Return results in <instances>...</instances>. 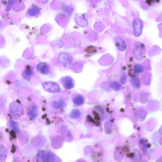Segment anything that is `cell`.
<instances>
[{"mask_svg": "<svg viewBox=\"0 0 162 162\" xmlns=\"http://www.w3.org/2000/svg\"><path fill=\"white\" fill-rule=\"evenodd\" d=\"M10 122H11L13 129L15 130L16 132H18L19 131V129L18 124H17V123L12 120H11L10 121Z\"/></svg>", "mask_w": 162, "mask_h": 162, "instance_id": "14", "label": "cell"}, {"mask_svg": "<svg viewBox=\"0 0 162 162\" xmlns=\"http://www.w3.org/2000/svg\"><path fill=\"white\" fill-rule=\"evenodd\" d=\"M42 86L45 90L50 93H57L61 90L59 85L54 82H44L42 83Z\"/></svg>", "mask_w": 162, "mask_h": 162, "instance_id": "3", "label": "cell"}, {"mask_svg": "<svg viewBox=\"0 0 162 162\" xmlns=\"http://www.w3.org/2000/svg\"><path fill=\"white\" fill-rule=\"evenodd\" d=\"M126 75L125 73H123L122 76H121V82L122 84H124L126 82Z\"/></svg>", "mask_w": 162, "mask_h": 162, "instance_id": "16", "label": "cell"}, {"mask_svg": "<svg viewBox=\"0 0 162 162\" xmlns=\"http://www.w3.org/2000/svg\"><path fill=\"white\" fill-rule=\"evenodd\" d=\"M37 113L38 110L36 106L33 105L30 107L28 112L29 116L32 118H35L37 116Z\"/></svg>", "mask_w": 162, "mask_h": 162, "instance_id": "8", "label": "cell"}, {"mask_svg": "<svg viewBox=\"0 0 162 162\" xmlns=\"http://www.w3.org/2000/svg\"><path fill=\"white\" fill-rule=\"evenodd\" d=\"M60 81L64 88L67 90L73 89L75 86L74 80L69 76L63 77L60 79Z\"/></svg>", "mask_w": 162, "mask_h": 162, "instance_id": "4", "label": "cell"}, {"mask_svg": "<svg viewBox=\"0 0 162 162\" xmlns=\"http://www.w3.org/2000/svg\"><path fill=\"white\" fill-rule=\"evenodd\" d=\"M37 70L40 73L43 75H47L50 72L51 69L49 65L45 62L39 63L37 66Z\"/></svg>", "mask_w": 162, "mask_h": 162, "instance_id": "5", "label": "cell"}, {"mask_svg": "<svg viewBox=\"0 0 162 162\" xmlns=\"http://www.w3.org/2000/svg\"><path fill=\"white\" fill-rule=\"evenodd\" d=\"M115 45L119 50L121 51L125 50L126 49V45L124 40L120 37H116L115 39Z\"/></svg>", "mask_w": 162, "mask_h": 162, "instance_id": "7", "label": "cell"}, {"mask_svg": "<svg viewBox=\"0 0 162 162\" xmlns=\"http://www.w3.org/2000/svg\"><path fill=\"white\" fill-rule=\"evenodd\" d=\"M133 27L135 36L137 37H139L142 32V24L141 22L137 19L136 21L134 22Z\"/></svg>", "mask_w": 162, "mask_h": 162, "instance_id": "6", "label": "cell"}, {"mask_svg": "<svg viewBox=\"0 0 162 162\" xmlns=\"http://www.w3.org/2000/svg\"><path fill=\"white\" fill-rule=\"evenodd\" d=\"M81 115V113L77 109L73 110L71 113L70 116L72 118H79Z\"/></svg>", "mask_w": 162, "mask_h": 162, "instance_id": "12", "label": "cell"}, {"mask_svg": "<svg viewBox=\"0 0 162 162\" xmlns=\"http://www.w3.org/2000/svg\"><path fill=\"white\" fill-rule=\"evenodd\" d=\"M144 69L143 66L140 64H137L135 65L134 71L135 73H141L143 72Z\"/></svg>", "mask_w": 162, "mask_h": 162, "instance_id": "11", "label": "cell"}, {"mask_svg": "<svg viewBox=\"0 0 162 162\" xmlns=\"http://www.w3.org/2000/svg\"><path fill=\"white\" fill-rule=\"evenodd\" d=\"M65 105V103L63 101L60 100L55 101L53 104V106L55 109H59L63 107Z\"/></svg>", "mask_w": 162, "mask_h": 162, "instance_id": "10", "label": "cell"}, {"mask_svg": "<svg viewBox=\"0 0 162 162\" xmlns=\"http://www.w3.org/2000/svg\"><path fill=\"white\" fill-rule=\"evenodd\" d=\"M9 112L12 117L16 119L19 118L24 112L23 107L21 104L14 102L10 105Z\"/></svg>", "mask_w": 162, "mask_h": 162, "instance_id": "1", "label": "cell"}, {"mask_svg": "<svg viewBox=\"0 0 162 162\" xmlns=\"http://www.w3.org/2000/svg\"><path fill=\"white\" fill-rule=\"evenodd\" d=\"M133 54L137 60H142L145 55V46L144 44L141 42H137L134 46Z\"/></svg>", "mask_w": 162, "mask_h": 162, "instance_id": "2", "label": "cell"}, {"mask_svg": "<svg viewBox=\"0 0 162 162\" xmlns=\"http://www.w3.org/2000/svg\"><path fill=\"white\" fill-rule=\"evenodd\" d=\"M110 86L114 89L117 90L121 88V86L119 83L117 82H114L110 83Z\"/></svg>", "mask_w": 162, "mask_h": 162, "instance_id": "15", "label": "cell"}, {"mask_svg": "<svg viewBox=\"0 0 162 162\" xmlns=\"http://www.w3.org/2000/svg\"><path fill=\"white\" fill-rule=\"evenodd\" d=\"M73 102L75 105H81L84 102V99L82 96L81 95H78L74 97Z\"/></svg>", "mask_w": 162, "mask_h": 162, "instance_id": "9", "label": "cell"}, {"mask_svg": "<svg viewBox=\"0 0 162 162\" xmlns=\"http://www.w3.org/2000/svg\"><path fill=\"white\" fill-rule=\"evenodd\" d=\"M132 83L133 85L136 87L138 88L140 86V82L139 79L136 77H132L131 79Z\"/></svg>", "mask_w": 162, "mask_h": 162, "instance_id": "13", "label": "cell"}]
</instances>
